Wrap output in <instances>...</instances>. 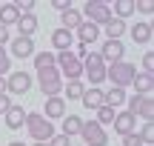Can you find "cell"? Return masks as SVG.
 Wrapping results in <instances>:
<instances>
[{
    "instance_id": "obj_30",
    "label": "cell",
    "mask_w": 154,
    "mask_h": 146,
    "mask_svg": "<svg viewBox=\"0 0 154 146\" xmlns=\"http://www.w3.org/2000/svg\"><path fill=\"white\" fill-rule=\"evenodd\" d=\"M9 72H11V57L6 52V46H0V78H6Z\"/></svg>"
},
{
    "instance_id": "obj_35",
    "label": "cell",
    "mask_w": 154,
    "mask_h": 146,
    "mask_svg": "<svg viewBox=\"0 0 154 146\" xmlns=\"http://www.w3.org/2000/svg\"><path fill=\"white\" fill-rule=\"evenodd\" d=\"M49 146H72V138H66V135H54L49 141Z\"/></svg>"
},
{
    "instance_id": "obj_25",
    "label": "cell",
    "mask_w": 154,
    "mask_h": 146,
    "mask_svg": "<svg viewBox=\"0 0 154 146\" xmlns=\"http://www.w3.org/2000/svg\"><path fill=\"white\" fill-rule=\"evenodd\" d=\"M80 129H83V120L77 118V115H66V118H63V132L60 135L74 138V135H80Z\"/></svg>"
},
{
    "instance_id": "obj_15",
    "label": "cell",
    "mask_w": 154,
    "mask_h": 146,
    "mask_svg": "<svg viewBox=\"0 0 154 146\" xmlns=\"http://www.w3.org/2000/svg\"><path fill=\"white\" fill-rule=\"evenodd\" d=\"M51 46H54L57 52H72V46H74V32L54 29V32H51Z\"/></svg>"
},
{
    "instance_id": "obj_32",
    "label": "cell",
    "mask_w": 154,
    "mask_h": 146,
    "mask_svg": "<svg viewBox=\"0 0 154 146\" xmlns=\"http://www.w3.org/2000/svg\"><path fill=\"white\" fill-rule=\"evenodd\" d=\"M134 11H143V14H154V3H151V0H134Z\"/></svg>"
},
{
    "instance_id": "obj_26",
    "label": "cell",
    "mask_w": 154,
    "mask_h": 146,
    "mask_svg": "<svg viewBox=\"0 0 154 146\" xmlns=\"http://www.w3.org/2000/svg\"><path fill=\"white\" fill-rule=\"evenodd\" d=\"M134 14V0H114V11H111V17H117V20H126V17Z\"/></svg>"
},
{
    "instance_id": "obj_38",
    "label": "cell",
    "mask_w": 154,
    "mask_h": 146,
    "mask_svg": "<svg viewBox=\"0 0 154 146\" xmlns=\"http://www.w3.org/2000/svg\"><path fill=\"white\" fill-rule=\"evenodd\" d=\"M6 43H9V29L0 26V46H6Z\"/></svg>"
},
{
    "instance_id": "obj_21",
    "label": "cell",
    "mask_w": 154,
    "mask_h": 146,
    "mask_svg": "<svg viewBox=\"0 0 154 146\" xmlns=\"http://www.w3.org/2000/svg\"><path fill=\"white\" fill-rule=\"evenodd\" d=\"M3 118H6V126H9V129H20V126L26 123V112H23V106H14V103L9 106V112H6Z\"/></svg>"
},
{
    "instance_id": "obj_33",
    "label": "cell",
    "mask_w": 154,
    "mask_h": 146,
    "mask_svg": "<svg viewBox=\"0 0 154 146\" xmlns=\"http://www.w3.org/2000/svg\"><path fill=\"white\" fill-rule=\"evenodd\" d=\"M143 72L146 75L154 72V55H151V52H146V55H143Z\"/></svg>"
},
{
    "instance_id": "obj_19",
    "label": "cell",
    "mask_w": 154,
    "mask_h": 146,
    "mask_svg": "<svg viewBox=\"0 0 154 146\" xmlns=\"http://www.w3.org/2000/svg\"><path fill=\"white\" fill-rule=\"evenodd\" d=\"M60 23H63L60 29H66V32H74V29H77V26L83 23V14H80V11H77L74 6H72V9L60 11Z\"/></svg>"
},
{
    "instance_id": "obj_13",
    "label": "cell",
    "mask_w": 154,
    "mask_h": 146,
    "mask_svg": "<svg viewBox=\"0 0 154 146\" xmlns=\"http://www.w3.org/2000/svg\"><path fill=\"white\" fill-rule=\"evenodd\" d=\"M9 57H20V60L34 57V40H32V37H20V34H17V37L11 40V52H9Z\"/></svg>"
},
{
    "instance_id": "obj_3",
    "label": "cell",
    "mask_w": 154,
    "mask_h": 146,
    "mask_svg": "<svg viewBox=\"0 0 154 146\" xmlns=\"http://www.w3.org/2000/svg\"><path fill=\"white\" fill-rule=\"evenodd\" d=\"M37 83H40V92H43L46 97L63 95V78H60V72H57V66L40 69V72H37Z\"/></svg>"
},
{
    "instance_id": "obj_2",
    "label": "cell",
    "mask_w": 154,
    "mask_h": 146,
    "mask_svg": "<svg viewBox=\"0 0 154 146\" xmlns=\"http://www.w3.org/2000/svg\"><path fill=\"white\" fill-rule=\"evenodd\" d=\"M134 75H137V66L128 63V60H120V63L106 66V80H111L114 89H126V86H131Z\"/></svg>"
},
{
    "instance_id": "obj_24",
    "label": "cell",
    "mask_w": 154,
    "mask_h": 146,
    "mask_svg": "<svg viewBox=\"0 0 154 146\" xmlns=\"http://www.w3.org/2000/svg\"><path fill=\"white\" fill-rule=\"evenodd\" d=\"M17 17H20V11H17L14 3H3V6H0V26H6V29L14 26Z\"/></svg>"
},
{
    "instance_id": "obj_14",
    "label": "cell",
    "mask_w": 154,
    "mask_h": 146,
    "mask_svg": "<svg viewBox=\"0 0 154 146\" xmlns=\"http://www.w3.org/2000/svg\"><path fill=\"white\" fill-rule=\"evenodd\" d=\"M74 32H77V43H83V46H91L94 40L100 37V29L94 26V23H88V20H83Z\"/></svg>"
},
{
    "instance_id": "obj_34",
    "label": "cell",
    "mask_w": 154,
    "mask_h": 146,
    "mask_svg": "<svg viewBox=\"0 0 154 146\" xmlns=\"http://www.w3.org/2000/svg\"><path fill=\"white\" fill-rule=\"evenodd\" d=\"M123 146H143V141H140V135H137V132H131V135H126V138H123Z\"/></svg>"
},
{
    "instance_id": "obj_40",
    "label": "cell",
    "mask_w": 154,
    "mask_h": 146,
    "mask_svg": "<svg viewBox=\"0 0 154 146\" xmlns=\"http://www.w3.org/2000/svg\"><path fill=\"white\" fill-rule=\"evenodd\" d=\"M9 146H26V143H23V141H11Z\"/></svg>"
},
{
    "instance_id": "obj_16",
    "label": "cell",
    "mask_w": 154,
    "mask_h": 146,
    "mask_svg": "<svg viewBox=\"0 0 154 146\" xmlns=\"http://www.w3.org/2000/svg\"><path fill=\"white\" fill-rule=\"evenodd\" d=\"M134 86V95H143V97H151V89H154V75H146V72H137L131 80Z\"/></svg>"
},
{
    "instance_id": "obj_29",
    "label": "cell",
    "mask_w": 154,
    "mask_h": 146,
    "mask_svg": "<svg viewBox=\"0 0 154 146\" xmlns=\"http://www.w3.org/2000/svg\"><path fill=\"white\" fill-rule=\"evenodd\" d=\"M114 115H117V109H111V106H106V103H103V106L97 109V118H94V120H97V123L106 129V126L114 123Z\"/></svg>"
},
{
    "instance_id": "obj_27",
    "label": "cell",
    "mask_w": 154,
    "mask_h": 146,
    "mask_svg": "<svg viewBox=\"0 0 154 146\" xmlns=\"http://www.w3.org/2000/svg\"><path fill=\"white\" fill-rule=\"evenodd\" d=\"M83 92H86V83H83V80H69V83H63V95H66L69 100H80Z\"/></svg>"
},
{
    "instance_id": "obj_18",
    "label": "cell",
    "mask_w": 154,
    "mask_h": 146,
    "mask_svg": "<svg viewBox=\"0 0 154 146\" xmlns=\"http://www.w3.org/2000/svg\"><path fill=\"white\" fill-rule=\"evenodd\" d=\"M83 106L86 109H94V112H97L100 106H103V89H100V86H88L86 92H83Z\"/></svg>"
},
{
    "instance_id": "obj_9",
    "label": "cell",
    "mask_w": 154,
    "mask_h": 146,
    "mask_svg": "<svg viewBox=\"0 0 154 146\" xmlns=\"http://www.w3.org/2000/svg\"><path fill=\"white\" fill-rule=\"evenodd\" d=\"M32 89V75L29 72H9L6 78V95H26Z\"/></svg>"
},
{
    "instance_id": "obj_28",
    "label": "cell",
    "mask_w": 154,
    "mask_h": 146,
    "mask_svg": "<svg viewBox=\"0 0 154 146\" xmlns=\"http://www.w3.org/2000/svg\"><path fill=\"white\" fill-rule=\"evenodd\" d=\"M51 66H57V57H54V52H34V69H51Z\"/></svg>"
},
{
    "instance_id": "obj_10",
    "label": "cell",
    "mask_w": 154,
    "mask_h": 146,
    "mask_svg": "<svg viewBox=\"0 0 154 146\" xmlns=\"http://www.w3.org/2000/svg\"><path fill=\"white\" fill-rule=\"evenodd\" d=\"M97 55L103 57L106 66H111V63H120V60H123V55H126V46H123V40H106L103 49H100Z\"/></svg>"
},
{
    "instance_id": "obj_7",
    "label": "cell",
    "mask_w": 154,
    "mask_h": 146,
    "mask_svg": "<svg viewBox=\"0 0 154 146\" xmlns=\"http://www.w3.org/2000/svg\"><path fill=\"white\" fill-rule=\"evenodd\" d=\"M126 112L128 115H134V118H143L146 123H151V118H154V103H151V97H143V95H131V97H126Z\"/></svg>"
},
{
    "instance_id": "obj_22",
    "label": "cell",
    "mask_w": 154,
    "mask_h": 146,
    "mask_svg": "<svg viewBox=\"0 0 154 146\" xmlns=\"http://www.w3.org/2000/svg\"><path fill=\"white\" fill-rule=\"evenodd\" d=\"M106 40H120L123 34L128 32V26H126V20H117V17H111L109 23H106Z\"/></svg>"
},
{
    "instance_id": "obj_36",
    "label": "cell",
    "mask_w": 154,
    "mask_h": 146,
    "mask_svg": "<svg viewBox=\"0 0 154 146\" xmlns=\"http://www.w3.org/2000/svg\"><path fill=\"white\" fill-rule=\"evenodd\" d=\"M51 6L57 11H66V9H72V0H51Z\"/></svg>"
},
{
    "instance_id": "obj_31",
    "label": "cell",
    "mask_w": 154,
    "mask_h": 146,
    "mask_svg": "<svg viewBox=\"0 0 154 146\" xmlns=\"http://www.w3.org/2000/svg\"><path fill=\"white\" fill-rule=\"evenodd\" d=\"M137 135H140V141H143V146H151L154 143V123H146Z\"/></svg>"
},
{
    "instance_id": "obj_37",
    "label": "cell",
    "mask_w": 154,
    "mask_h": 146,
    "mask_svg": "<svg viewBox=\"0 0 154 146\" xmlns=\"http://www.w3.org/2000/svg\"><path fill=\"white\" fill-rule=\"evenodd\" d=\"M9 106H11V97H9V95H0V115L9 112Z\"/></svg>"
},
{
    "instance_id": "obj_23",
    "label": "cell",
    "mask_w": 154,
    "mask_h": 146,
    "mask_svg": "<svg viewBox=\"0 0 154 146\" xmlns=\"http://www.w3.org/2000/svg\"><path fill=\"white\" fill-rule=\"evenodd\" d=\"M126 89H114V86H111L109 92H103V103L106 106H111V109H117V106H126Z\"/></svg>"
},
{
    "instance_id": "obj_6",
    "label": "cell",
    "mask_w": 154,
    "mask_h": 146,
    "mask_svg": "<svg viewBox=\"0 0 154 146\" xmlns=\"http://www.w3.org/2000/svg\"><path fill=\"white\" fill-rule=\"evenodd\" d=\"M80 14H86L88 17V23H94V26H106V23L111 20V6L109 3H103V0H88L86 6H83V11Z\"/></svg>"
},
{
    "instance_id": "obj_5",
    "label": "cell",
    "mask_w": 154,
    "mask_h": 146,
    "mask_svg": "<svg viewBox=\"0 0 154 146\" xmlns=\"http://www.w3.org/2000/svg\"><path fill=\"white\" fill-rule=\"evenodd\" d=\"M57 72L60 78H69V80H80L83 78V63L74 57V52H57Z\"/></svg>"
},
{
    "instance_id": "obj_12",
    "label": "cell",
    "mask_w": 154,
    "mask_h": 146,
    "mask_svg": "<svg viewBox=\"0 0 154 146\" xmlns=\"http://www.w3.org/2000/svg\"><path fill=\"white\" fill-rule=\"evenodd\" d=\"M111 126H114V132H117L120 138H126V135H131V132H137V118L128 115V112H117Z\"/></svg>"
},
{
    "instance_id": "obj_1",
    "label": "cell",
    "mask_w": 154,
    "mask_h": 146,
    "mask_svg": "<svg viewBox=\"0 0 154 146\" xmlns=\"http://www.w3.org/2000/svg\"><path fill=\"white\" fill-rule=\"evenodd\" d=\"M29 129V138H32L34 143H49L51 138L57 135L54 132V123L51 120H46L40 112H26V123H23Z\"/></svg>"
},
{
    "instance_id": "obj_39",
    "label": "cell",
    "mask_w": 154,
    "mask_h": 146,
    "mask_svg": "<svg viewBox=\"0 0 154 146\" xmlns=\"http://www.w3.org/2000/svg\"><path fill=\"white\" fill-rule=\"evenodd\" d=\"M0 95H6V78H0Z\"/></svg>"
},
{
    "instance_id": "obj_4",
    "label": "cell",
    "mask_w": 154,
    "mask_h": 146,
    "mask_svg": "<svg viewBox=\"0 0 154 146\" xmlns=\"http://www.w3.org/2000/svg\"><path fill=\"white\" fill-rule=\"evenodd\" d=\"M83 75L88 78L91 86H100L106 80V63H103V57H100L97 52H88V55L83 57Z\"/></svg>"
},
{
    "instance_id": "obj_17",
    "label": "cell",
    "mask_w": 154,
    "mask_h": 146,
    "mask_svg": "<svg viewBox=\"0 0 154 146\" xmlns=\"http://www.w3.org/2000/svg\"><path fill=\"white\" fill-rule=\"evenodd\" d=\"M151 37H154L151 23H134V26H131V40H134L137 46H149Z\"/></svg>"
},
{
    "instance_id": "obj_41",
    "label": "cell",
    "mask_w": 154,
    "mask_h": 146,
    "mask_svg": "<svg viewBox=\"0 0 154 146\" xmlns=\"http://www.w3.org/2000/svg\"><path fill=\"white\" fill-rule=\"evenodd\" d=\"M32 146H49V143H32Z\"/></svg>"
},
{
    "instance_id": "obj_11",
    "label": "cell",
    "mask_w": 154,
    "mask_h": 146,
    "mask_svg": "<svg viewBox=\"0 0 154 146\" xmlns=\"http://www.w3.org/2000/svg\"><path fill=\"white\" fill-rule=\"evenodd\" d=\"M40 115H43L46 120H63V118H66V97H63V95L46 97V109Z\"/></svg>"
},
{
    "instance_id": "obj_8",
    "label": "cell",
    "mask_w": 154,
    "mask_h": 146,
    "mask_svg": "<svg viewBox=\"0 0 154 146\" xmlns=\"http://www.w3.org/2000/svg\"><path fill=\"white\" fill-rule=\"evenodd\" d=\"M80 138L86 141V146H109V135L106 129L97 123V120H83V129H80Z\"/></svg>"
},
{
    "instance_id": "obj_20",
    "label": "cell",
    "mask_w": 154,
    "mask_h": 146,
    "mask_svg": "<svg viewBox=\"0 0 154 146\" xmlns=\"http://www.w3.org/2000/svg\"><path fill=\"white\" fill-rule=\"evenodd\" d=\"M14 26H17V32H20V37H32V34L37 32V17L34 14H20Z\"/></svg>"
}]
</instances>
